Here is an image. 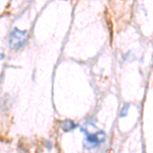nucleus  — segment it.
Listing matches in <instances>:
<instances>
[{"label":"nucleus","mask_w":153,"mask_h":153,"mask_svg":"<svg viewBox=\"0 0 153 153\" xmlns=\"http://www.w3.org/2000/svg\"><path fill=\"white\" fill-rule=\"evenodd\" d=\"M61 127L65 129V131H71V130L75 129L76 125L74 124L73 122H71V120H65V122L62 123V126H61Z\"/></svg>","instance_id":"nucleus-3"},{"label":"nucleus","mask_w":153,"mask_h":153,"mask_svg":"<svg viewBox=\"0 0 153 153\" xmlns=\"http://www.w3.org/2000/svg\"><path fill=\"white\" fill-rule=\"evenodd\" d=\"M28 37V32L21 31L19 29H14L11 32L10 37H9V46L13 49H18L25 44Z\"/></svg>","instance_id":"nucleus-2"},{"label":"nucleus","mask_w":153,"mask_h":153,"mask_svg":"<svg viewBox=\"0 0 153 153\" xmlns=\"http://www.w3.org/2000/svg\"><path fill=\"white\" fill-rule=\"evenodd\" d=\"M128 108H129V105H126L124 108H123V111H122V114H120V117H124V115H127L128 113Z\"/></svg>","instance_id":"nucleus-4"},{"label":"nucleus","mask_w":153,"mask_h":153,"mask_svg":"<svg viewBox=\"0 0 153 153\" xmlns=\"http://www.w3.org/2000/svg\"><path fill=\"white\" fill-rule=\"evenodd\" d=\"M82 132L85 135L84 146L87 149H94L100 146L105 139V134L103 131L98 130L93 124L86 123L82 126Z\"/></svg>","instance_id":"nucleus-1"}]
</instances>
